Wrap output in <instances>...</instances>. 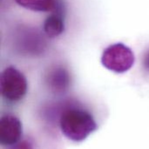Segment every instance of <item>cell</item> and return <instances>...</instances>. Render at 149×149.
Masks as SVG:
<instances>
[{
    "instance_id": "obj_1",
    "label": "cell",
    "mask_w": 149,
    "mask_h": 149,
    "mask_svg": "<svg viewBox=\"0 0 149 149\" xmlns=\"http://www.w3.org/2000/svg\"><path fill=\"white\" fill-rule=\"evenodd\" d=\"M59 126L62 134L75 142L85 141L97 129L93 115L86 110L76 107L67 108L62 113Z\"/></svg>"
},
{
    "instance_id": "obj_6",
    "label": "cell",
    "mask_w": 149,
    "mask_h": 149,
    "mask_svg": "<svg viewBox=\"0 0 149 149\" xmlns=\"http://www.w3.org/2000/svg\"><path fill=\"white\" fill-rule=\"evenodd\" d=\"M46 83L51 91L55 93H62L69 88L71 77L65 68L58 66L52 68L48 72Z\"/></svg>"
},
{
    "instance_id": "obj_8",
    "label": "cell",
    "mask_w": 149,
    "mask_h": 149,
    "mask_svg": "<svg viewBox=\"0 0 149 149\" xmlns=\"http://www.w3.org/2000/svg\"><path fill=\"white\" fill-rule=\"evenodd\" d=\"M16 3L27 10L33 11H52L58 0H15Z\"/></svg>"
},
{
    "instance_id": "obj_2",
    "label": "cell",
    "mask_w": 149,
    "mask_h": 149,
    "mask_svg": "<svg viewBox=\"0 0 149 149\" xmlns=\"http://www.w3.org/2000/svg\"><path fill=\"white\" fill-rule=\"evenodd\" d=\"M134 54L131 48L122 43L107 47L101 56V64L107 70L116 73L129 71L134 64Z\"/></svg>"
},
{
    "instance_id": "obj_5",
    "label": "cell",
    "mask_w": 149,
    "mask_h": 149,
    "mask_svg": "<svg viewBox=\"0 0 149 149\" xmlns=\"http://www.w3.org/2000/svg\"><path fill=\"white\" fill-rule=\"evenodd\" d=\"M23 134L22 124L14 115H4L0 122V142L3 146H14L20 141Z\"/></svg>"
},
{
    "instance_id": "obj_4",
    "label": "cell",
    "mask_w": 149,
    "mask_h": 149,
    "mask_svg": "<svg viewBox=\"0 0 149 149\" xmlns=\"http://www.w3.org/2000/svg\"><path fill=\"white\" fill-rule=\"evenodd\" d=\"M17 40L20 52L27 54L37 55L44 51L45 47L44 38L35 29L22 28V31H18Z\"/></svg>"
},
{
    "instance_id": "obj_7",
    "label": "cell",
    "mask_w": 149,
    "mask_h": 149,
    "mask_svg": "<svg viewBox=\"0 0 149 149\" xmlns=\"http://www.w3.org/2000/svg\"><path fill=\"white\" fill-rule=\"evenodd\" d=\"M44 31L49 38H56L59 36L65 30V23L63 14L53 12L44 22Z\"/></svg>"
},
{
    "instance_id": "obj_3",
    "label": "cell",
    "mask_w": 149,
    "mask_h": 149,
    "mask_svg": "<svg viewBox=\"0 0 149 149\" xmlns=\"http://www.w3.org/2000/svg\"><path fill=\"white\" fill-rule=\"evenodd\" d=\"M1 93L10 102L21 100L27 93V80L25 76L17 68L10 66L3 70L0 79Z\"/></svg>"
},
{
    "instance_id": "obj_9",
    "label": "cell",
    "mask_w": 149,
    "mask_h": 149,
    "mask_svg": "<svg viewBox=\"0 0 149 149\" xmlns=\"http://www.w3.org/2000/svg\"><path fill=\"white\" fill-rule=\"evenodd\" d=\"M143 65H144V68L146 69V71L149 72V51L147 52V53H146V55L144 57Z\"/></svg>"
}]
</instances>
